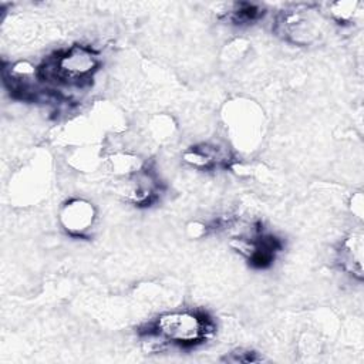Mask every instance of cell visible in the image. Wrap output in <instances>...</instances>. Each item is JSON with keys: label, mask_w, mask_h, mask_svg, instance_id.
Masks as SVG:
<instances>
[{"label": "cell", "mask_w": 364, "mask_h": 364, "mask_svg": "<svg viewBox=\"0 0 364 364\" xmlns=\"http://www.w3.org/2000/svg\"><path fill=\"white\" fill-rule=\"evenodd\" d=\"M148 129L151 132V136L156 142H166L173 136L176 124L172 119V117H169L166 114H158L151 118Z\"/></svg>", "instance_id": "cell-16"}, {"label": "cell", "mask_w": 364, "mask_h": 364, "mask_svg": "<svg viewBox=\"0 0 364 364\" xmlns=\"http://www.w3.org/2000/svg\"><path fill=\"white\" fill-rule=\"evenodd\" d=\"M363 202H364V200H363L361 192H357V193L353 195V198H351V210H353V213H354L358 219L363 218V210H364Z\"/></svg>", "instance_id": "cell-18"}, {"label": "cell", "mask_w": 364, "mask_h": 364, "mask_svg": "<svg viewBox=\"0 0 364 364\" xmlns=\"http://www.w3.org/2000/svg\"><path fill=\"white\" fill-rule=\"evenodd\" d=\"M101 67L100 51L82 43H75L54 51L38 64V74L50 88L90 87Z\"/></svg>", "instance_id": "cell-2"}, {"label": "cell", "mask_w": 364, "mask_h": 364, "mask_svg": "<svg viewBox=\"0 0 364 364\" xmlns=\"http://www.w3.org/2000/svg\"><path fill=\"white\" fill-rule=\"evenodd\" d=\"M182 161L203 172L232 169L236 164L232 149L216 142H199L188 146L182 154Z\"/></svg>", "instance_id": "cell-8"}, {"label": "cell", "mask_w": 364, "mask_h": 364, "mask_svg": "<svg viewBox=\"0 0 364 364\" xmlns=\"http://www.w3.org/2000/svg\"><path fill=\"white\" fill-rule=\"evenodd\" d=\"M107 162L108 169L121 178H129L138 171H141L148 162H145L139 155L128 152V151H118L109 154L104 158Z\"/></svg>", "instance_id": "cell-13"}, {"label": "cell", "mask_w": 364, "mask_h": 364, "mask_svg": "<svg viewBox=\"0 0 364 364\" xmlns=\"http://www.w3.org/2000/svg\"><path fill=\"white\" fill-rule=\"evenodd\" d=\"M215 318L203 309L183 307L164 311L136 328L142 338L158 341L162 347L192 350L206 344L216 333Z\"/></svg>", "instance_id": "cell-1"}, {"label": "cell", "mask_w": 364, "mask_h": 364, "mask_svg": "<svg viewBox=\"0 0 364 364\" xmlns=\"http://www.w3.org/2000/svg\"><path fill=\"white\" fill-rule=\"evenodd\" d=\"M70 161L77 169L90 172L95 169L100 162L104 161V156L97 146H78L71 154Z\"/></svg>", "instance_id": "cell-15"}, {"label": "cell", "mask_w": 364, "mask_h": 364, "mask_svg": "<svg viewBox=\"0 0 364 364\" xmlns=\"http://www.w3.org/2000/svg\"><path fill=\"white\" fill-rule=\"evenodd\" d=\"M125 179L127 183L122 195L128 203L136 208H149L159 202L164 195L165 186L149 164Z\"/></svg>", "instance_id": "cell-9"}, {"label": "cell", "mask_w": 364, "mask_h": 364, "mask_svg": "<svg viewBox=\"0 0 364 364\" xmlns=\"http://www.w3.org/2000/svg\"><path fill=\"white\" fill-rule=\"evenodd\" d=\"M223 121L236 149L252 151L260 142L264 119L260 107L246 98L229 101L223 108Z\"/></svg>", "instance_id": "cell-4"}, {"label": "cell", "mask_w": 364, "mask_h": 364, "mask_svg": "<svg viewBox=\"0 0 364 364\" xmlns=\"http://www.w3.org/2000/svg\"><path fill=\"white\" fill-rule=\"evenodd\" d=\"M272 30L289 44L307 47L323 36L324 16L316 4H291L274 16Z\"/></svg>", "instance_id": "cell-3"}, {"label": "cell", "mask_w": 364, "mask_h": 364, "mask_svg": "<svg viewBox=\"0 0 364 364\" xmlns=\"http://www.w3.org/2000/svg\"><path fill=\"white\" fill-rule=\"evenodd\" d=\"M97 219L95 205L85 198H70L58 210V223L73 239H91Z\"/></svg>", "instance_id": "cell-7"}, {"label": "cell", "mask_w": 364, "mask_h": 364, "mask_svg": "<svg viewBox=\"0 0 364 364\" xmlns=\"http://www.w3.org/2000/svg\"><path fill=\"white\" fill-rule=\"evenodd\" d=\"M266 13L267 10L257 3L235 1L222 4V10L218 11V18L233 26H250L262 20Z\"/></svg>", "instance_id": "cell-12"}, {"label": "cell", "mask_w": 364, "mask_h": 364, "mask_svg": "<svg viewBox=\"0 0 364 364\" xmlns=\"http://www.w3.org/2000/svg\"><path fill=\"white\" fill-rule=\"evenodd\" d=\"M3 82L13 98L28 102L38 101L44 95V91H53L43 82L38 74V65L28 61H17L4 67Z\"/></svg>", "instance_id": "cell-6"}, {"label": "cell", "mask_w": 364, "mask_h": 364, "mask_svg": "<svg viewBox=\"0 0 364 364\" xmlns=\"http://www.w3.org/2000/svg\"><path fill=\"white\" fill-rule=\"evenodd\" d=\"M230 247L237 252L253 269H269L277 255L284 249V242L269 232L260 220H256L230 240Z\"/></svg>", "instance_id": "cell-5"}, {"label": "cell", "mask_w": 364, "mask_h": 364, "mask_svg": "<svg viewBox=\"0 0 364 364\" xmlns=\"http://www.w3.org/2000/svg\"><path fill=\"white\" fill-rule=\"evenodd\" d=\"M361 3L355 0H344V1H334L327 4V13L330 20L340 26L351 24L355 17L358 16Z\"/></svg>", "instance_id": "cell-14"}, {"label": "cell", "mask_w": 364, "mask_h": 364, "mask_svg": "<svg viewBox=\"0 0 364 364\" xmlns=\"http://www.w3.org/2000/svg\"><path fill=\"white\" fill-rule=\"evenodd\" d=\"M223 360L230 361V363H256V361H262V357H259L257 353H255L252 350L237 348V350L229 353Z\"/></svg>", "instance_id": "cell-17"}, {"label": "cell", "mask_w": 364, "mask_h": 364, "mask_svg": "<svg viewBox=\"0 0 364 364\" xmlns=\"http://www.w3.org/2000/svg\"><path fill=\"white\" fill-rule=\"evenodd\" d=\"M363 252H364V235L361 228L348 232L337 245L336 263L341 272L361 282L363 273Z\"/></svg>", "instance_id": "cell-11"}, {"label": "cell", "mask_w": 364, "mask_h": 364, "mask_svg": "<svg viewBox=\"0 0 364 364\" xmlns=\"http://www.w3.org/2000/svg\"><path fill=\"white\" fill-rule=\"evenodd\" d=\"M46 173L40 162L30 161L23 165L13 178H10V198L13 196L17 203L23 205L36 200L46 185Z\"/></svg>", "instance_id": "cell-10"}]
</instances>
